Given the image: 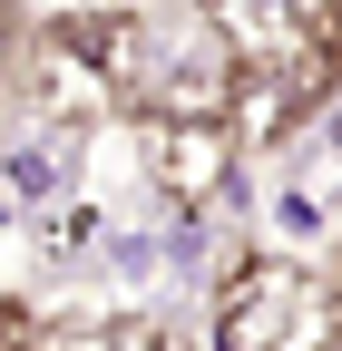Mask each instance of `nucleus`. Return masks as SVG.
<instances>
[{"label": "nucleus", "instance_id": "7ed1b4c3", "mask_svg": "<svg viewBox=\"0 0 342 351\" xmlns=\"http://www.w3.org/2000/svg\"><path fill=\"white\" fill-rule=\"evenodd\" d=\"M78 176H89V127L78 117H20L10 137H0V186H10L30 215H49V205H69L78 195Z\"/></svg>", "mask_w": 342, "mask_h": 351}, {"label": "nucleus", "instance_id": "20e7f679", "mask_svg": "<svg viewBox=\"0 0 342 351\" xmlns=\"http://www.w3.org/2000/svg\"><path fill=\"white\" fill-rule=\"evenodd\" d=\"M137 137H147V176H157V195H166V205H196V215H216V205H225L235 156H244L235 127H137Z\"/></svg>", "mask_w": 342, "mask_h": 351}, {"label": "nucleus", "instance_id": "39448f33", "mask_svg": "<svg viewBox=\"0 0 342 351\" xmlns=\"http://www.w3.org/2000/svg\"><path fill=\"white\" fill-rule=\"evenodd\" d=\"M39 351H186L166 322H59V332H39Z\"/></svg>", "mask_w": 342, "mask_h": 351}, {"label": "nucleus", "instance_id": "f257e3e1", "mask_svg": "<svg viewBox=\"0 0 342 351\" xmlns=\"http://www.w3.org/2000/svg\"><path fill=\"white\" fill-rule=\"evenodd\" d=\"M244 78H254L244 39L196 0V10H166V20L137 29V59H127L117 98H127L137 127H235Z\"/></svg>", "mask_w": 342, "mask_h": 351}, {"label": "nucleus", "instance_id": "423d86ee", "mask_svg": "<svg viewBox=\"0 0 342 351\" xmlns=\"http://www.w3.org/2000/svg\"><path fill=\"white\" fill-rule=\"evenodd\" d=\"M0 351H39V322L20 313V302H10V293H0Z\"/></svg>", "mask_w": 342, "mask_h": 351}, {"label": "nucleus", "instance_id": "f03ea898", "mask_svg": "<svg viewBox=\"0 0 342 351\" xmlns=\"http://www.w3.org/2000/svg\"><path fill=\"white\" fill-rule=\"evenodd\" d=\"M205 351H342V283L293 254H235L205 293Z\"/></svg>", "mask_w": 342, "mask_h": 351}]
</instances>
